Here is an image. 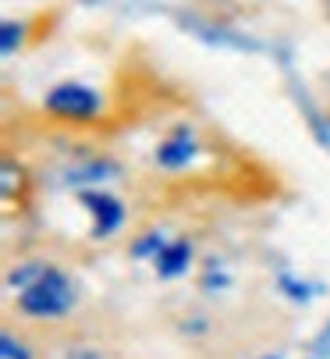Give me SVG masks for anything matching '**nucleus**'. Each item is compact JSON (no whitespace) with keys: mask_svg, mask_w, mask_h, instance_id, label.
<instances>
[{"mask_svg":"<svg viewBox=\"0 0 330 359\" xmlns=\"http://www.w3.org/2000/svg\"><path fill=\"white\" fill-rule=\"evenodd\" d=\"M4 285L15 313L32 324H57L71 317L78 306V285L71 271L50 260H18L15 267H8Z\"/></svg>","mask_w":330,"mask_h":359,"instance_id":"obj_1","label":"nucleus"},{"mask_svg":"<svg viewBox=\"0 0 330 359\" xmlns=\"http://www.w3.org/2000/svg\"><path fill=\"white\" fill-rule=\"evenodd\" d=\"M216 164H220L216 142L195 121L167 125L149 149V168L163 178H195L202 171H216Z\"/></svg>","mask_w":330,"mask_h":359,"instance_id":"obj_2","label":"nucleus"},{"mask_svg":"<svg viewBox=\"0 0 330 359\" xmlns=\"http://www.w3.org/2000/svg\"><path fill=\"white\" fill-rule=\"evenodd\" d=\"M43 114L68 132H82V128H96L110 104H106V93L85 79H57L46 93H43Z\"/></svg>","mask_w":330,"mask_h":359,"instance_id":"obj_3","label":"nucleus"},{"mask_svg":"<svg viewBox=\"0 0 330 359\" xmlns=\"http://www.w3.org/2000/svg\"><path fill=\"white\" fill-rule=\"evenodd\" d=\"M75 203L85 210V217H89V235H92L96 242L114 238V235L128 224V217H132L125 196H121L114 185L78 189V192H75Z\"/></svg>","mask_w":330,"mask_h":359,"instance_id":"obj_4","label":"nucleus"},{"mask_svg":"<svg viewBox=\"0 0 330 359\" xmlns=\"http://www.w3.org/2000/svg\"><path fill=\"white\" fill-rule=\"evenodd\" d=\"M188 267H192V242L188 238H167V245L153 256V271L163 281L181 278Z\"/></svg>","mask_w":330,"mask_h":359,"instance_id":"obj_5","label":"nucleus"},{"mask_svg":"<svg viewBox=\"0 0 330 359\" xmlns=\"http://www.w3.org/2000/svg\"><path fill=\"white\" fill-rule=\"evenodd\" d=\"M167 238H171L167 231H163L160 224H153V228H146V231H139L132 238V256H135V260H149L153 264V256L167 245Z\"/></svg>","mask_w":330,"mask_h":359,"instance_id":"obj_6","label":"nucleus"},{"mask_svg":"<svg viewBox=\"0 0 330 359\" xmlns=\"http://www.w3.org/2000/svg\"><path fill=\"white\" fill-rule=\"evenodd\" d=\"M0 359H36V352H32V345L22 334L4 327V334H0Z\"/></svg>","mask_w":330,"mask_h":359,"instance_id":"obj_7","label":"nucleus"}]
</instances>
